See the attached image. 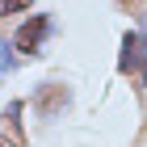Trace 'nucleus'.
Returning <instances> with one entry per match:
<instances>
[{"label": "nucleus", "mask_w": 147, "mask_h": 147, "mask_svg": "<svg viewBox=\"0 0 147 147\" xmlns=\"http://www.w3.org/2000/svg\"><path fill=\"white\" fill-rule=\"evenodd\" d=\"M51 30H55V21H51V17H30V21L17 30V38H13L17 55H25V59L42 55V42L51 38Z\"/></svg>", "instance_id": "1"}, {"label": "nucleus", "mask_w": 147, "mask_h": 147, "mask_svg": "<svg viewBox=\"0 0 147 147\" xmlns=\"http://www.w3.org/2000/svg\"><path fill=\"white\" fill-rule=\"evenodd\" d=\"M122 76H143L147 80V34H126L122 38V59H118Z\"/></svg>", "instance_id": "2"}, {"label": "nucleus", "mask_w": 147, "mask_h": 147, "mask_svg": "<svg viewBox=\"0 0 147 147\" xmlns=\"http://www.w3.org/2000/svg\"><path fill=\"white\" fill-rule=\"evenodd\" d=\"M4 118H9V130H0V147H25L21 143V105L13 101Z\"/></svg>", "instance_id": "3"}, {"label": "nucleus", "mask_w": 147, "mask_h": 147, "mask_svg": "<svg viewBox=\"0 0 147 147\" xmlns=\"http://www.w3.org/2000/svg\"><path fill=\"white\" fill-rule=\"evenodd\" d=\"M34 0H0V13H21V9H30Z\"/></svg>", "instance_id": "4"}]
</instances>
